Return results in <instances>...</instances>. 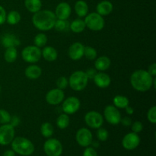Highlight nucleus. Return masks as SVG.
I'll return each mask as SVG.
<instances>
[{"label":"nucleus","mask_w":156,"mask_h":156,"mask_svg":"<svg viewBox=\"0 0 156 156\" xmlns=\"http://www.w3.org/2000/svg\"><path fill=\"white\" fill-rule=\"evenodd\" d=\"M156 79L152 77L148 71L144 69L136 70L130 76V84L133 88L137 91L146 92L152 87H155Z\"/></svg>","instance_id":"nucleus-1"},{"label":"nucleus","mask_w":156,"mask_h":156,"mask_svg":"<svg viewBox=\"0 0 156 156\" xmlns=\"http://www.w3.org/2000/svg\"><path fill=\"white\" fill-rule=\"evenodd\" d=\"M54 12L50 10H40L34 14L32 23L37 29L42 31H47L54 27L56 21Z\"/></svg>","instance_id":"nucleus-2"},{"label":"nucleus","mask_w":156,"mask_h":156,"mask_svg":"<svg viewBox=\"0 0 156 156\" xmlns=\"http://www.w3.org/2000/svg\"><path fill=\"white\" fill-rule=\"evenodd\" d=\"M11 143L12 150L18 155L28 156L32 155L34 152V146L32 142L24 137H15Z\"/></svg>","instance_id":"nucleus-3"},{"label":"nucleus","mask_w":156,"mask_h":156,"mask_svg":"<svg viewBox=\"0 0 156 156\" xmlns=\"http://www.w3.org/2000/svg\"><path fill=\"white\" fill-rule=\"evenodd\" d=\"M88 82V78L87 77L85 72L76 71L73 73L69 79V85L70 88L76 91H83L86 88Z\"/></svg>","instance_id":"nucleus-4"},{"label":"nucleus","mask_w":156,"mask_h":156,"mask_svg":"<svg viewBox=\"0 0 156 156\" xmlns=\"http://www.w3.org/2000/svg\"><path fill=\"white\" fill-rule=\"evenodd\" d=\"M85 26L93 31L101 30L105 27V19L97 12H91L85 17Z\"/></svg>","instance_id":"nucleus-5"},{"label":"nucleus","mask_w":156,"mask_h":156,"mask_svg":"<svg viewBox=\"0 0 156 156\" xmlns=\"http://www.w3.org/2000/svg\"><path fill=\"white\" fill-rule=\"evenodd\" d=\"M21 56L26 62L35 63V62H37L42 57L41 50V48L34 45L27 46L24 47L21 51Z\"/></svg>","instance_id":"nucleus-6"},{"label":"nucleus","mask_w":156,"mask_h":156,"mask_svg":"<svg viewBox=\"0 0 156 156\" xmlns=\"http://www.w3.org/2000/svg\"><path fill=\"white\" fill-rule=\"evenodd\" d=\"M44 150L47 156H60L62 152V146L58 140L50 138L44 143Z\"/></svg>","instance_id":"nucleus-7"},{"label":"nucleus","mask_w":156,"mask_h":156,"mask_svg":"<svg viewBox=\"0 0 156 156\" xmlns=\"http://www.w3.org/2000/svg\"><path fill=\"white\" fill-rule=\"evenodd\" d=\"M15 138V127L9 123L2 124L0 126V145L7 146Z\"/></svg>","instance_id":"nucleus-8"},{"label":"nucleus","mask_w":156,"mask_h":156,"mask_svg":"<svg viewBox=\"0 0 156 156\" xmlns=\"http://www.w3.org/2000/svg\"><path fill=\"white\" fill-rule=\"evenodd\" d=\"M85 123L92 129H98L104 123V117L98 111H91L87 113L85 116Z\"/></svg>","instance_id":"nucleus-9"},{"label":"nucleus","mask_w":156,"mask_h":156,"mask_svg":"<svg viewBox=\"0 0 156 156\" xmlns=\"http://www.w3.org/2000/svg\"><path fill=\"white\" fill-rule=\"evenodd\" d=\"M104 116L108 123L111 125H117L120 123L121 114L118 108L114 105H108L104 111Z\"/></svg>","instance_id":"nucleus-10"},{"label":"nucleus","mask_w":156,"mask_h":156,"mask_svg":"<svg viewBox=\"0 0 156 156\" xmlns=\"http://www.w3.org/2000/svg\"><path fill=\"white\" fill-rule=\"evenodd\" d=\"M81 102L79 98L71 96L63 100L62 105V110L66 114H74L79 110Z\"/></svg>","instance_id":"nucleus-11"},{"label":"nucleus","mask_w":156,"mask_h":156,"mask_svg":"<svg viewBox=\"0 0 156 156\" xmlns=\"http://www.w3.org/2000/svg\"><path fill=\"white\" fill-rule=\"evenodd\" d=\"M76 142L82 147H88L93 141V136L91 131L87 128H81L77 131L76 135Z\"/></svg>","instance_id":"nucleus-12"},{"label":"nucleus","mask_w":156,"mask_h":156,"mask_svg":"<svg viewBox=\"0 0 156 156\" xmlns=\"http://www.w3.org/2000/svg\"><path fill=\"white\" fill-rule=\"evenodd\" d=\"M140 143V138L135 133H129L124 136L122 140V146L126 150H133L136 149Z\"/></svg>","instance_id":"nucleus-13"},{"label":"nucleus","mask_w":156,"mask_h":156,"mask_svg":"<svg viewBox=\"0 0 156 156\" xmlns=\"http://www.w3.org/2000/svg\"><path fill=\"white\" fill-rule=\"evenodd\" d=\"M65 98L63 91L59 88H53L46 94V101L50 105H58L62 103Z\"/></svg>","instance_id":"nucleus-14"},{"label":"nucleus","mask_w":156,"mask_h":156,"mask_svg":"<svg viewBox=\"0 0 156 156\" xmlns=\"http://www.w3.org/2000/svg\"><path fill=\"white\" fill-rule=\"evenodd\" d=\"M85 46L80 42H76L72 44L68 50V55L71 59L74 61L79 60L84 56Z\"/></svg>","instance_id":"nucleus-15"},{"label":"nucleus","mask_w":156,"mask_h":156,"mask_svg":"<svg viewBox=\"0 0 156 156\" xmlns=\"http://www.w3.org/2000/svg\"><path fill=\"white\" fill-rule=\"evenodd\" d=\"M72 9L69 4L65 2L59 3L55 10V15L59 20H68L71 15Z\"/></svg>","instance_id":"nucleus-16"},{"label":"nucleus","mask_w":156,"mask_h":156,"mask_svg":"<svg viewBox=\"0 0 156 156\" xmlns=\"http://www.w3.org/2000/svg\"><path fill=\"white\" fill-rule=\"evenodd\" d=\"M2 45L5 48L16 47L21 44L19 38L13 34H5L1 38Z\"/></svg>","instance_id":"nucleus-17"},{"label":"nucleus","mask_w":156,"mask_h":156,"mask_svg":"<svg viewBox=\"0 0 156 156\" xmlns=\"http://www.w3.org/2000/svg\"><path fill=\"white\" fill-rule=\"evenodd\" d=\"M94 84L97 85L98 88H106L111 85V79L109 75L107 73H103V72H100V73H97L94 76Z\"/></svg>","instance_id":"nucleus-18"},{"label":"nucleus","mask_w":156,"mask_h":156,"mask_svg":"<svg viewBox=\"0 0 156 156\" xmlns=\"http://www.w3.org/2000/svg\"><path fill=\"white\" fill-rule=\"evenodd\" d=\"M113 9H114V5L111 2L108 1V0H104V1L100 2L96 7L97 13H98L101 16L108 15L112 12Z\"/></svg>","instance_id":"nucleus-19"},{"label":"nucleus","mask_w":156,"mask_h":156,"mask_svg":"<svg viewBox=\"0 0 156 156\" xmlns=\"http://www.w3.org/2000/svg\"><path fill=\"white\" fill-rule=\"evenodd\" d=\"M24 74L27 79L35 80L41 77L42 74V69L41 67L37 65H30L25 69Z\"/></svg>","instance_id":"nucleus-20"},{"label":"nucleus","mask_w":156,"mask_h":156,"mask_svg":"<svg viewBox=\"0 0 156 156\" xmlns=\"http://www.w3.org/2000/svg\"><path fill=\"white\" fill-rule=\"evenodd\" d=\"M41 54L44 59L48 62H53L58 57L57 50L51 46L44 47L43 50H41Z\"/></svg>","instance_id":"nucleus-21"},{"label":"nucleus","mask_w":156,"mask_h":156,"mask_svg":"<svg viewBox=\"0 0 156 156\" xmlns=\"http://www.w3.org/2000/svg\"><path fill=\"white\" fill-rule=\"evenodd\" d=\"M111 64V62L109 57L102 56L96 59L95 62H94V67H95V69L98 70V71L104 72L106 71L107 69L110 68Z\"/></svg>","instance_id":"nucleus-22"},{"label":"nucleus","mask_w":156,"mask_h":156,"mask_svg":"<svg viewBox=\"0 0 156 156\" xmlns=\"http://www.w3.org/2000/svg\"><path fill=\"white\" fill-rule=\"evenodd\" d=\"M75 12L79 18L85 17L88 14V5L86 2L79 0L75 4Z\"/></svg>","instance_id":"nucleus-23"},{"label":"nucleus","mask_w":156,"mask_h":156,"mask_svg":"<svg viewBox=\"0 0 156 156\" xmlns=\"http://www.w3.org/2000/svg\"><path fill=\"white\" fill-rule=\"evenodd\" d=\"M24 5L29 12L34 14L41 9L42 2L41 0H24Z\"/></svg>","instance_id":"nucleus-24"},{"label":"nucleus","mask_w":156,"mask_h":156,"mask_svg":"<svg viewBox=\"0 0 156 156\" xmlns=\"http://www.w3.org/2000/svg\"><path fill=\"white\" fill-rule=\"evenodd\" d=\"M85 27H86V26H85V21H84V20L81 19V18L75 19L74 21H72L69 25L70 30L76 34L82 33V31H84Z\"/></svg>","instance_id":"nucleus-25"},{"label":"nucleus","mask_w":156,"mask_h":156,"mask_svg":"<svg viewBox=\"0 0 156 156\" xmlns=\"http://www.w3.org/2000/svg\"><path fill=\"white\" fill-rule=\"evenodd\" d=\"M18 57V50L16 47H9L6 48L5 52L4 53V59L9 63L15 62Z\"/></svg>","instance_id":"nucleus-26"},{"label":"nucleus","mask_w":156,"mask_h":156,"mask_svg":"<svg viewBox=\"0 0 156 156\" xmlns=\"http://www.w3.org/2000/svg\"><path fill=\"white\" fill-rule=\"evenodd\" d=\"M113 103H114V106L117 108L125 109V108L129 105V101L128 98H126V96L116 95L113 99Z\"/></svg>","instance_id":"nucleus-27"},{"label":"nucleus","mask_w":156,"mask_h":156,"mask_svg":"<svg viewBox=\"0 0 156 156\" xmlns=\"http://www.w3.org/2000/svg\"><path fill=\"white\" fill-rule=\"evenodd\" d=\"M70 123V119L68 114H61L56 119V126L61 129H66Z\"/></svg>","instance_id":"nucleus-28"},{"label":"nucleus","mask_w":156,"mask_h":156,"mask_svg":"<svg viewBox=\"0 0 156 156\" xmlns=\"http://www.w3.org/2000/svg\"><path fill=\"white\" fill-rule=\"evenodd\" d=\"M21 15L17 11H11L7 15H6V21L10 25H15L18 24L21 21Z\"/></svg>","instance_id":"nucleus-29"},{"label":"nucleus","mask_w":156,"mask_h":156,"mask_svg":"<svg viewBox=\"0 0 156 156\" xmlns=\"http://www.w3.org/2000/svg\"><path fill=\"white\" fill-rule=\"evenodd\" d=\"M54 129L53 125L48 122H45L41 126V133L42 136L45 138H50L53 136Z\"/></svg>","instance_id":"nucleus-30"},{"label":"nucleus","mask_w":156,"mask_h":156,"mask_svg":"<svg viewBox=\"0 0 156 156\" xmlns=\"http://www.w3.org/2000/svg\"><path fill=\"white\" fill-rule=\"evenodd\" d=\"M47 40L48 39L45 34L40 33L34 37V46L41 48V47H45L47 43Z\"/></svg>","instance_id":"nucleus-31"},{"label":"nucleus","mask_w":156,"mask_h":156,"mask_svg":"<svg viewBox=\"0 0 156 156\" xmlns=\"http://www.w3.org/2000/svg\"><path fill=\"white\" fill-rule=\"evenodd\" d=\"M69 22L67 20L56 19L54 24V28L57 31H67L69 29Z\"/></svg>","instance_id":"nucleus-32"},{"label":"nucleus","mask_w":156,"mask_h":156,"mask_svg":"<svg viewBox=\"0 0 156 156\" xmlns=\"http://www.w3.org/2000/svg\"><path fill=\"white\" fill-rule=\"evenodd\" d=\"M97 50L92 47L86 46L84 49V56L88 60H94L97 58Z\"/></svg>","instance_id":"nucleus-33"},{"label":"nucleus","mask_w":156,"mask_h":156,"mask_svg":"<svg viewBox=\"0 0 156 156\" xmlns=\"http://www.w3.org/2000/svg\"><path fill=\"white\" fill-rule=\"evenodd\" d=\"M11 117L9 112L5 110L0 109V124H6L9 123V121L11 120Z\"/></svg>","instance_id":"nucleus-34"},{"label":"nucleus","mask_w":156,"mask_h":156,"mask_svg":"<svg viewBox=\"0 0 156 156\" xmlns=\"http://www.w3.org/2000/svg\"><path fill=\"white\" fill-rule=\"evenodd\" d=\"M108 136H109V133H108V131L106 129L102 127H100L98 129L97 137L98 139V140H100L101 142L106 141L108 139Z\"/></svg>","instance_id":"nucleus-35"},{"label":"nucleus","mask_w":156,"mask_h":156,"mask_svg":"<svg viewBox=\"0 0 156 156\" xmlns=\"http://www.w3.org/2000/svg\"><path fill=\"white\" fill-rule=\"evenodd\" d=\"M69 85V79H67L65 76H61L56 80V86L58 88L61 90H63L67 88Z\"/></svg>","instance_id":"nucleus-36"},{"label":"nucleus","mask_w":156,"mask_h":156,"mask_svg":"<svg viewBox=\"0 0 156 156\" xmlns=\"http://www.w3.org/2000/svg\"><path fill=\"white\" fill-rule=\"evenodd\" d=\"M147 119L151 123H156V106H152L147 112Z\"/></svg>","instance_id":"nucleus-37"},{"label":"nucleus","mask_w":156,"mask_h":156,"mask_svg":"<svg viewBox=\"0 0 156 156\" xmlns=\"http://www.w3.org/2000/svg\"><path fill=\"white\" fill-rule=\"evenodd\" d=\"M131 129H132L133 132L138 134L139 133L143 131V125L140 121H135L131 124Z\"/></svg>","instance_id":"nucleus-38"},{"label":"nucleus","mask_w":156,"mask_h":156,"mask_svg":"<svg viewBox=\"0 0 156 156\" xmlns=\"http://www.w3.org/2000/svg\"><path fill=\"white\" fill-rule=\"evenodd\" d=\"M83 156H98V154L94 148L88 146L84 151Z\"/></svg>","instance_id":"nucleus-39"},{"label":"nucleus","mask_w":156,"mask_h":156,"mask_svg":"<svg viewBox=\"0 0 156 156\" xmlns=\"http://www.w3.org/2000/svg\"><path fill=\"white\" fill-rule=\"evenodd\" d=\"M6 14L5 9L2 7V5H0V25L4 24L6 21Z\"/></svg>","instance_id":"nucleus-40"},{"label":"nucleus","mask_w":156,"mask_h":156,"mask_svg":"<svg viewBox=\"0 0 156 156\" xmlns=\"http://www.w3.org/2000/svg\"><path fill=\"white\" fill-rule=\"evenodd\" d=\"M85 73L86 74L87 77L88 78V79H93L94 76L96 75V73H97V70L95 69H88Z\"/></svg>","instance_id":"nucleus-41"},{"label":"nucleus","mask_w":156,"mask_h":156,"mask_svg":"<svg viewBox=\"0 0 156 156\" xmlns=\"http://www.w3.org/2000/svg\"><path fill=\"white\" fill-rule=\"evenodd\" d=\"M20 123V119L19 117H17V116H13V117H11V120L9 121V124L12 125L13 127L15 126H18Z\"/></svg>","instance_id":"nucleus-42"},{"label":"nucleus","mask_w":156,"mask_h":156,"mask_svg":"<svg viewBox=\"0 0 156 156\" xmlns=\"http://www.w3.org/2000/svg\"><path fill=\"white\" fill-rule=\"evenodd\" d=\"M120 123L124 126H130L132 124V119L129 117H125L123 118H121Z\"/></svg>","instance_id":"nucleus-43"},{"label":"nucleus","mask_w":156,"mask_h":156,"mask_svg":"<svg viewBox=\"0 0 156 156\" xmlns=\"http://www.w3.org/2000/svg\"><path fill=\"white\" fill-rule=\"evenodd\" d=\"M148 73L152 76V77H155L156 76V63L154 62V63L151 64L149 66V69H148Z\"/></svg>","instance_id":"nucleus-44"},{"label":"nucleus","mask_w":156,"mask_h":156,"mask_svg":"<svg viewBox=\"0 0 156 156\" xmlns=\"http://www.w3.org/2000/svg\"><path fill=\"white\" fill-rule=\"evenodd\" d=\"M125 109H126V114H129V115H133V114H134V109L133 107H130L128 105L127 107H126V108H125Z\"/></svg>","instance_id":"nucleus-45"},{"label":"nucleus","mask_w":156,"mask_h":156,"mask_svg":"<svg viewBox=\"0 0 156 156\" xmlns=\"http://www.w3.org/2000/svg\"><path fill=\"white\" fill-rule=\"evenodd\" d=\"M2 156H15V152L13 150H6Z\"/></svg>","instance_id":"nucleus-46"},{"label":"nucleus","mask_w":156,"mask_h":156,"mask_svg":"<svg viewBox=\"0 0 156 156\" xmlns=\"http://www.w3.org/2000/svg\"><path fill=\"white\" fill-rule=\"evenodd\" d=\"M91 144H93V146H95V147H98V143H93V141H92V143H91Z\"/></svg>","instance_id":"nucleus-47"},{"label":"nucleus","mask_w":156,"mask_h":156,"mask_svg":"<svg viewBox=\"0 0 156 156\" xmlns=\"http://www.w3.org/2000/svg\"><path fill=\"white\" fill-rule=\"evenodd\" d=\"M0 92H1V86H0Z\"/></svg>","instance_id":"nucleus-48"}]
</instances>
